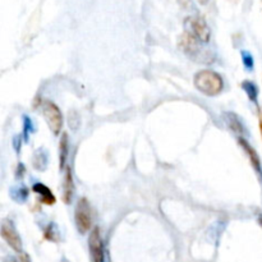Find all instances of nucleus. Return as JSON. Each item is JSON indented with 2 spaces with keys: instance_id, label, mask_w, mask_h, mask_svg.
Listing matches in <instances>:
<instances>
[{
  "instance_id": "nucleus-1",
  "label": "nucleus",
  "mask_w": 262,
  "mask_h": 262,
  "mask_svg": "<svg viewBox=\"0 0 262 262\" xmlns=\"http://www.w3.org/2000/svg\"><path fill=\"white\" fill-rule=\"evenodd\" d=\"M195 87L201 94L213 98L221 94L224 90V80L220 74L210 69H202L197 72L193 77Z\"/></svg>"
},
{
  "instance_id": "nucleus-2",
  "label": "nucleus",
  "mask_w": 262,
  "mask_h": 262,
  "mask_svg": "<svg viewBox=\"0 0 262 262\" xmlns=\"http://www.w3.org/2000/svg\"><path fill=\"white\" fill-rule=\"evenodd\" d=\"M42 114L45 118V122L54 136H59L63 128V114L58 108V105L52 101L42 102Z\"/></svg>"
},
{
  "instance_id": "nucleus-3",
  "label": "nucleus",
  "mask_w": 262,
  "mask_h": 262,
  "mask_svg": "<svg viewBox=\"0 0 262 262\" xmlns=\"http://www.w3.org/2000/svg\"><path fill=\"white\" fill-rule=\"evenodd\" d=\"M74 221L80 234H86L92 227L91 207L86 198H81L74 210Z\"/></svg>"
},
{
  "instance_id": "nucleus-4",
  "label": "nucleus",
  "mask_w": 262,
  "mask_h": 262,
  "mask_svg": "<svg viewBox=\"0 0 262 262\" xmlns=\"http://www.w3.org/2000/svg\"><path fill=\"white\" fill-rule=\"evenodd\" d=\"M185 28L189 35L193 36L199 42H209L211 37V31L206 21L201 17H188L185 19Z\"/></svg>"
},
{
  "instance_id": "nucleus-5",
  "label": "nucleus",
  "mask_w": 262,
  "mask_h": 262,
  "mask_svg": "<svg viewBox=\"0 0 262 262\" xmlns=\"http://www.w3.org/2000/svg\"><path fill=\"white\" fill-rule=\"evenodd\" d=\"M201 42L193 36H191L188 32H184L180 37H179V48L182 49L183 52H185L189 58L197 62H206V55L203 54L202 48L199 45Z\"/></svg>"
},
{
  "instance_id": "nucleus-6",
  "label": "nucleus",
  "mask_w": 262,
  "mask_h": 262,
  "mask_svg": "<svg viewBox=\"0 0 262 262\" xmlns=\"http://www.w3.org/2000/svg\"><path fill=\"white\" fill-rule=\"evenodd\" d=\"M88 248L90 255L94 262H105V249H104V239H102L101 230L100 228L96 227L92 229L88 237Z\"/></svg>"
},
{
  "instance_id": "nucleus-7",
  "label": "nucleus",
  "mask_w": 262,
  "mask_h": 262,
  "mask_svg": "<svg viewBox=\"0 0 262 262\" xmlns=\"http://www.w3.org/2000/svg\"><path fill=\"white\" fill-rule=\"evenodd\" d=\"M0 233L3 239L8 243V246L11 247L13 251L21 252L22 251V239L18 235L16 228H14L13 223L9 220H4L1 227H0Z\"/></svg>"
},
{
  "instance_id": "nucleus-8",
  "label": "nucleus",
  "mask_w": 262,
  "mask_h": 262,
  "mask_svg": "<svg viewBox=\"0 0 262 262\" xmlns=\"http://www.w3.org/2000/svg\"><path fill=\"white\" fill-rule=\"evenodd\" d=\"M238 142H239V146L245 151V154L248 156V160L249 163H251L252 168H253L255 173L257 174V177H259L260 182L262 183V163L259 154H257V151L253 148V146L249 144L248 141L246 140L245 137H238Z\"/></svg>"
},
{
  "instance_id": "nucleus-9",
  "label": "nucleus",
  "mask_w": 262,
  "mask_h": 262,
  "mask_svg": "<svg viewBox=\"0 0 262 262\" xmlns=\"http://www.w3.org/2000/svg\"><path fill=\"white\" fill-rule=\"evenodd\" d=\"M223 119L231 132H234L235 134H238L239 137L247 134V128H246V126L243 124V122H242V119L239 118L237 114L231 112L224 113Z\"/></svg>"
},
{
  "instance_id": "nucleus-10",
  "label": "nucleus",
  "mask_w": 262,
  "mask_h": 262,
  "mask_svg": "<svg viewBox=\"0 0 262 262\" xmlns=\"http://www.w3.org/2000/svg\"><path fill=\"white\" fill-rule=\"evenodd\" d=\"M74 195V182H73V175H72V170L70 168L66 169V175H64L63 180V199L66 205H69L72 202Z\"/></svg>"
},
{
  "instance_id": "nucleus-11",
  "label": "nucleus",
  "mask_w": 262,
  "mask_h": 262,
  "mask_svg": "<svg viewBox=\"0 0 262 262\" xmlns=\"http://www.w3.org/2000/svg\"><path fill=\"white\" fill-rule=\"evenodd\" d=\"M32 191L39 195L42 203H45V205H54V203H55L56 201L55 196L52 195V192L50 191L49 187H46L45 184H42V183H36V184L32 185Z\"/></svg>"
},
{
  "instance_id": "nucleus-12",
  "label": "nucleus",
  "mask_w": 262,
  "mask_h": 262,
  "mask_svg": "<svg viewBox=\"0 0 262 262\" xmlns=\"http://www.w3.org/2000/svg\"><path fill=\"white\" fill-rule=\"evenodd\" d=\"M242 88H243V91L246 92V95L248 96L249 101L252 102V104L255 105H259V86L255 83V82H252V81L249 80H246L242 82Z\"/></svg>"
},
{
  "instance_id": "nucleus-13",
  "label": "nucleus",
  "mask_w": 262,
  "mask_h": 262,
  "mask_svg": "<svg viewBox=\"0 0 262 262\" xmlns=\"http://www.w3.org/2000/svg\"><path fill=\"white\" fill-rule=\"evenodd\" d=\"M68 151H69V137L66 133L62 134L59 144V168L60 170L64 169L66 164V159H68Z\"/></svg>"
},
{
  "instance_id": "nucleus-14",
  "label": "nucleus",
  "mask_w": 262,
  "mask_h": 262,
  "mask_svg": "<svg viewBox=\"0 0 262 262\" xmlns=\"http://www.w3.org/2000/svg\"><path fill=\"white\" fill-rule=\"evenodd\" d=\"M32 163L37 170H45L48 165V154L44 150H37L32 157Z\"/></svg>"
},
{
  "instance_id": "nucleus-15",
  "label": "nucleus",
  "mask_w": 262,
  "mask_h": 262,
  "mask_svg": "<svg viewBox=\"0 0 262 262\" xmlns=\"http://www.w3.org/2000/svg\"><path fill=\"white\" fill-rule=\"evenodd\" d=\"M241 56L242 62H243V66L246 68V70H247V72H252L253 68H255V59H253L251 52L243 50V51L241 52Z\"/></svg>"
},
{
  "instance_id": "nucleus-16",
  "label": "nucleus",
  "mask_w": 262,
  "mask_h": 262,
  "mask_svg": "<svg viewBox=\"0 0 262 262\" xmlns=\"http://www.w3.org/2000/svg\"><path fill=\"white\" fill-rule=\"evenodd\" d=\"M12 197L17 202H25L26 198L28 197V189L23 187V185H21V187H18L17 189H14L13 192H12Z\"/></svg>"
},
{
  "instance_id": "nucleus-17",
  "label": "nucleus",
  "mask_w": 262,
  "mask_h": 262,
  "mask_svg": "<svg viewBox=\"0 0 262 262\" xmlns=\"http://www.w3.org/2000/svg\"><path fill=\"white\" fill-rule=\"evenodd\" d=\"M33 132V124H32V120L28 118L27 115L23 116V137H25V141H28V137H30V133Z\"/></svg>"
},
{
  "instance_id": "nucleus-18",
  "label": "nucleus",
  "mask_w": 262,
  "mask_h": 262,
  "mask_svg": "<svg viewBox=\"0 0 262 262\" xmlns=\"http://www.w3.org/2000/svg\"><path fill=\"white\" fill-rule=\"evenodd\" d=\"M58 234V231H56V228H55V225H54V224H50L49 227H48V229H46L45 230V237L48 238V239H49V241H54V242H56L58 241V238L55 237V235Z\"/></svg>"
},
{
  "instance_id": "nucleus-19",
  "label": "nucleus",
  "mask_w": 262,
  "mask_h": 262,
  "mask_svg": "<svg viewBox=\"0 0 262 262\" xmlns=\"http://www.w3.org/2000/svg\"><path fill=\"white\" fill-rule=\"evenodd\" d=\"M78 124H80V119H78V116L76 119H73V114L70 113L69 114V127L73 131H76L78 128Z\"/></svg>"
},
{
  "instance_id": "nucleus-20",
  "label": "nucleus",
  "mask_w": 262,
  "mask_h": 262,
  "mask_svg": "<svg viewBox=\"0 0 262 262\" xmlns=\"http://www.w3.org/2000/svg\"><path fill=\"white\" fill-rule=\"evenodd\" d=\"M178 3L180 4L184 9H187V11H189V9H192L193 8L192 0H178Z\"/></svg>"
},
{
  "instance_id": "nucleus-21",
  "label": "nucleus",
  "mask_w": 262,
  "mask_h": 262,
  "mask_svg": "<svg viewBox=\"0 0 262 262\" xmlns=\"http://www.w3.org/2000/svg\"><path fill=\"white\" fill-rule=\"evenodd\" d=\"M19 142L22 144V138H21V136H17L16 138H14V142H13L14 148H16V151H17V152H19Z\"/></svg>"
},
{
  "instance_id": "nucleus-22",
  "label": "nucleus",
  "mask_w": 262,
  "mask_h": 262,
  "mask_svg": "<svg viewBox=\"0 0 262 262\" xmlns=\"http://www.w3.org/2000/svg\"><path fill=\"white\" fill-rule=\"evenodd\" d=\"M16 262H30V260H28V257L26 255H22Z\"/></svg>"
},
{
  "instance_id": "nucleus-23",
  "label": "nucleus",
  "mask_w": 262,
  "mask_h": 262,
  "mask_svg": "<svg viewBox=\"0 0 262 262\" xmlns=\"http://www.w3.org/2000/svg\"><path fill=\"white\" fill-rule=\"evenodd\" d=\"M260 131H261V136H262V114H260Z\"/></svg>"
},
{
  "instance_id": "nucleus-24",
  "label": "nucleus",
  "mask_w": 262,
  "mask_h": 262,
  "mask_svg": "<svg viewBox=\"0 0 262 262\" xmlns=\"http://www.w3.org/2000/svg\"><path fill=\"white\" fill-rule=\"evenodd\" d=\"M257 220H259V224H260V227L262 228V215H260L259 216V219H257Z\"/></svg>"
}]
</instances>
